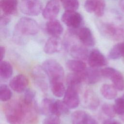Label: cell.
<instances>
[{"instance_id":"cell-10","label":"cell","mask_w":124,"mask_h":124,"mask_svg":"<svg viewBox=\"0 0 124 124\" xmlns=\"http://www.w3.org/2000/svg\"><path fill=\"white\" fill-rule=\"evenodd\" d=\"M32 77L37 86L43 92L47 90L48 85L47 80V76L42 66H36L33 69Z\"/></svg>"},{"instance_id":"cell-15","label":"cell","mask_w":124,"mask_h":124,"mask_svg":"<svg viewBox=\"0 0 124 124\" xmlns=\"http://www.w3.org/2000/svg\"><path fill=\"white\" fill-rule=\"evenodd\" d=\"M62 47V42L60 37H51L46 42L44 51L47 54H53L59 52Z\"/></svg>"},{"instance_id":"cell-17","label":"cell","mask_w":124,"mask_h":124,"mask_svg":"<svg viewBox=\"0 0 124 124\" xmlns=\"http://www.w3.org/2000/svg\"><path fill=\"white\" fill-rule=\"evenodd\" d=\"M84 103L91 110L96 109L99 105V100L96 94L92 90L86 91L84 95Z\"/></svg>"},{"instance_id":"cell-34","label":"cell","mask_w":124,"mask_h":124,"mask_svg":"<svg viewBox=\"0 0 124 124\" xmlns=\"http://www.w3.org/2000/svg\"><path fill=\"white\" fill-rule=\"evenodd\" d=\"M11 21V18L9 16L4 14L1 16L0 19V27L1 28L6 27Z\"/></svg>"},{"instance_id":"cell-33","label":"cell","mask_w":124,"mask_h":124,"mask_svg":"<svg viewBox=\"0 0 124 124\" xmlns=\"http://www.w3.org/2000/svg\"><path fill=\"white\" fill-rule=\"evenodd\" d=\"M59 116L54 114L48 115L43 121V124H60Z\"/></svg>"},{"instance_id":"cell-7","label":"cell","mask_w":124,"mask_h":124,"mask_svg":"<svg viewBox=\"0 0 124 124\" xmlns=\"http://www.w3.org/2000/svg\"><path fill=\"white\" fill-rule=\"evenodd\" d=\"M74 32L80 42L86 46H93L95 43L93 35L91 30L86 27H80L78 29H70Z\"/></svg>"},{"instance_id":"cell-26","label":"cell","mask_w":124,"mask_h":124,"mask_svg":"<svg viewBox=\"0 0 124 124\" xmlns=\"http://www.w3.org/2000/svg\"><path fill=\"white\" fill-rule=\"evenodd\" d=\"M53 100L50 98H44L41 103L39 111L44 115H49L52 114V106L54 102Z\"/></svg>"},{"instance_id":"cell-27","label":"cell","mask_w":124,"mask_h":124,"mask_svg":"<svg viewBox=\"0 0 124 124\" xmlns=\"http://www.w3.org/2000/svg\"><path fill=\"white\" fill-rule=\"evenodd\" d=\"M123 56L122 43L116 44L110 49L108 54V57L111 60H117Z\"/></svg>"},{"instance_id":"cell-22","label":"cell","mask_w":124,"mask_h":124,"mask_svg":"<svg viewBox=\"0 0 124 124\" xmlns=\"http://www.w3.org/2000/svg\"><path fill=\"white\" fill-rule=\"evenodd\" d=\"M67 68L73 72H82L86 70V64L81 60H70L66 62Z\"/></svg>"},{"instance_id":"cell-23","label":"cell","mask_w":124,"mask_h":124,"mask_svg":"<svg viewBox=\"0 0 124 124\" xmlns=\"http://www.w3.org/2000/svg\"><path fill=\"white\" fill-rule=\"evenodd\" d=\"M100 92L104 98L108 100L114 99L117 95V90L111 84H103L100 88Z\"/></svg>"},{"instance_id":"cell-24","label":"cell","mask_w":124,"mask_h":124,"mask_svg":"<svg viewBox=\"0 0 124 124\" xmlns=\"http://www.w3.org/2000/svg\"><path fill=\"white\" fill-rule=\"evenodd\" d=\"M49 83L51 92L55 96L60 98L64 96L66 89L62 81H55Z\"/></svg>"},{"instance_id":"cell-25","label":"cell","mask_w":124,"mask_h":124,"mask_svg":"<svg viewBox=\"0 0 124 124\" xmlns=\"http://www.w3.org/2000/svg\"><path fill=\"white\" fill-rule=\"evenodd\" d=\"M13 70L11 64L7 61H1L0 62V78L7 79L11 77Z\"/></svg>"},{"instance_id":"cell-28","label":"cell","mask_w":124,"mask_h":124,"mask_svg":"<svg viewBox=\"0 0 124 124\" xmlns=\"http://www.w3.org/2000/svg\"><path fill=\"white\" fill-rule=\"evenodd\" d=\"M88 114L83 110H77L72 115V124H84Z\"/></svg>"},{"instance_id":"cell-1","label":"cell","mask_w":124,"mask_h":124,"mask_svg":"<svg viewBox=\"0 0 124 124\" xmlns=\"http://www.w3.org/2000/svg\"><path fill=\"white\" fill-rule=\"evenodd\" d=\"M36 105L26 103L22 98L6 104L4 112L9 124H36L38 122Z\"/></svg>"},{"instance_id":"cell-5","label":"cell","mask_w":124,"mask_h":124,"mask_svg":"<svg viewBox=\"0 0 124 124\" xmlns=\"http://www.w3.org/2000/svg\"><path fill=\"white\" fill-rule=\"evenodd\" d=\"M61 19L70 29H78L83 23L82 15L75 10H65L61 17Z\"/></svg>"},{"instance_id":"cell-6","label":"cell","mask_w":124,"mask_h":124,"mask_svg":"<svg viewBox=\"0 0 124 124\" xmlns=\"http://www.w3.org/2000/svg\"><path fill=\"white\" fill-rule=\"evenodd\" d=\"M21 12L27 16H37L42 11L40 0H21L19 4Z\"/></svg>"},{"instance_id":"cell-32","label":"cell","mask_w":124,"mask_h":124,"mask_svg":"<svg viewBox=\"0 0 124 124\" xmlns=\"http://www.w3.org/2000/svg\"><path fill=\"white\" fill-rule=\"evenodd\" d=\"M102 110L103 112L110 118H113L116 112L114 110L113 105L109 104H104L102 106Z\"/></svg>"},{"instance_id":"cell-36","label":"cell","mask_w":124,"mask_h":124,"mask_svg":"<svg viewBox=\"0 0 124 124\" xmlns=\"http://www.w3.org/2000/svg\"><path fill=\"white\" fill-rule=\"evenodd\" d=\"M103 124H121L119 122L113 120L111 119H109L106 120L103 122Z\"/></svg>"},{"instance_id":"cell-29","label":"cell","mask_w":124,"mask_h":124,"mask_svg":"<svg viewBox=\"0 0 124 124\" xmlns=\"http://www.w3.org/2000/svg\"><path fill=\"white\" fill-rule=\"evenodd\" d=\"M12 96V93L9 87L4 84L0 85V99L2 102L9 100Z\"/></svg>"},{"instance_id":"cell-39","label":"cell","mask_w":124,"mask_h":124,"mask_svg":"<svg viewBox=\"0 0 124 124\" xmlns=\"http://www.w3.org/2000/svg\"><path fill=\"white\" fill-rule=\"evenodd\" d=\"M119 6L121 11L124 14V0H120Z\"/></svg>"},{"instance_id":"cell-9","label":"cell","mask_w":124,"mask_h":124,"mask_svg":"<svg viewBox=\"0 0 124 124\" xmlns=\"http://www.w3.org/2000/svg\"><path fill=\"white\" fill-rule=\"evenodd\" d=\"M78 89L75 87H68L66 90L63 101L69 109H75L79 105L80 99Z\"/></svg>"},{"instance_id":"cell-18","label":"cell","mask_w":124,"mask_h":124,"mask_svg":"<svg viewBox=\"0 0 124 124\" xmlns=\"http://www.w3.org/2000/svg\"><path fill=\"white\" fill-rule=\"evenodd\" d=\"M18 2L16 0H0V7L4 14L12 15L17 11Z\"/></svg>"},{"instance_id":"cell-8","label":"cell","mask_w":124,"mask_h":124,"mask_svg":"<svg viewBox=\"0 0 124 124\" xmlns=\"http://www.w3.org/2000/svg\"><path fill=\"white\" fill-rule=\"evenodd\" d=\"M84 6L88 13L101 17L105 13L106 3L104 0H86Z\"/></svg>"},{"instance_id":"cell-37","label":"cell","mask_w":124,"mask_h":124,"mask_svg":"<svg viewBox=\"0 0 124 124\" xmlns=\"http://www.w3.org/2000/svg\"><path fill=\"white\" fill-rule=\"evenodd\" d=\"M0 61L3 60V59L4 57L5 54V52H6V50H5V48L4 46H0Z\"/></svg>"},{"instance_id":"cell-12","label":"cell","mask_w":124,"mask_h":124,"mask_svg":"<svg viewBox=\"0 0 124 124\" xmlns=\"http://www.w3.org/2000/svg\"><path fill=\"white\" fill-rule=\"evenodd\" d=\"M60 5L58 0H50L42 11L44 18L48 20L55 19L59 13Z\"/></svg>"},{"instance_id":"cell-4","label":"cell","mask_w":124,"mask_h":124,"mask_svg":"<svg viewBox=\"0 0 124 124\" xmlns=\"http://www.w3.org/2000/svg\"><path fill=\"white\" fill-rule=\"evenodd\" d=\"M42 67L46 74L49 82L62 81L64 77V71L62 66L55 60H46L43 62Z\"/></svg>"},{"instance_id":"cell-11","label":"cell","mask_w":124,"mask_h":124,"mask_svg":"<svg viewBox=\"0 0 124 124\" xmlns=\"http://www.w3.org/2000/svg\"><path fill=\"white\" fill-rule=\"evenodd\" d=\"M88 63L91 67L99 68L107 65V60L103 53L97 49H93L89 53Z\"/></svg>"},{"instance_id":"cell-31","label":"cell","mask_w":124,"mask_h":124,"mask_svg":"<svg viewBox=\"0 0 124 124\" xmlns=\"http://www.w3.org/2000/svg\"><path fill=\"white\" fill-rule=\"evenodd\" d=\"M35 93L30 89H27L24 92V94L22 98L23 101L27 104L30 105L35 104Z\"/></svg>"},{"instance_id":"cell-41","label":"cell","mask_w":124,"mask_h":124,"mask_svg":"<svg viewBox=\"0 0 124 124\" xmlns=\"http://www.w3.org/2000/svg\"><path fill=\"white\" fill-rule=\"evenodd\" d=\"M121 118H122V119L123 120V121L124 122V114L121 115Z\"/></svg>"},{"instance_id":"cell-14","label":"cell","mask_w":124,"mask_h":124,"mask_svg":"<svg viewBox=\"0 0 124 124\" xmlns=\"http://www.w3.org/2000/svg\"><path fill=\"white\" fill-rule=\"evenodd\" d=\"M47 33L51 37H60L63 31V28L61 22L56 19L49 20L46 25Z\"/></svg>"},{"instance_id":"cell-16","label":"cell","mask_w":124,"mask_h":124,"mask_svg":"<svg viewBox=\"0 0 124 124\" xmlns=\"http://www.w3.org/2000/svg\"><path fill=\"white\" fill-rule=\"evenodd\" d=\"M84 82L89 84H93L98 82L102 78L101 69L98 68L90 67L86 68L84 71Z\"/></svg>"},{"instance_id":"cell-19","label":"cell","mask_w":124,"mask_h":124,"mask_svg":"<svg viewBox=\"0 0 124 124\" xmlns=\"http://www.w3.org/2000/svg\"><path fill=\"white\" fill-rule=\"evenodd\" d=\"M84 71L79 73L73 72L68 74L66 79L68 87H75L78 89L80 84L82 82H84Z\"/></svg>"},{"instance_id":"cell-30","label":"cell","mask_w":124,"mask_h":124,"mask_svg":"<svg viewBox=\"0 0 124 124\" xmlns=\"http://www.w3.org/2000/svg\"><path fill=\"white\" fill-rule=\"evenodd\" d=\"M65 10L76 11L79 7L78 0H60Z\"/></svg>"},{"instance_id":"cell-38","label":"cell","mask_w":124,"mask_h":124,"mask_svg":"<svg viewBox=\"0 0 124 124\" xmlns=\"http://www.w3.org/2000/svg\"><path fill=\"white\" fill-rule=\"evenodd\" d=\"M118 99L120 105L121 106L122 108L124 109V94L121 97L118 98Z\"/></svg>"},{"instance_id":"cell-3","label":"cell","mask_w":124,"mask_h":124,"mask_svg":"<svg viewBox=\"0 0 124 124\" xmlns=\"http://www.w3.org/2000/svg\"><path fill=\"white\" fill-rule=\"evenodd\" d=\"M98 28L101 34L108 39L119 41L124 38V29L113 23L99 22Z\"/></svg>"},{"instance_id":"cell-35","label":"cell","mask_w":124,"mask_h":124,"mask_svg":"<svg viewBox=\"0 0 124 124\" xmlns=\"http://www.w3.org/2000/svg\"><path fill=\"white\" fill-rule=\"evenodd\" d=\"M84 124H98L97 121L89 114L87 115Z\"/></svg>"},{"instance_id":"cell-40","label":"cell","mask_w":124,"mask_h":124,"mask_svg":"<svg viewBox=\"0 0 124 124\" xmlns=\"http://www.w3.org/2000/svg\"><path fill=\"white\" fill-rule=\"evenodd\" d=\"M122 47H123V56L124 57V41L122 42Z\"/></svg>"},{"instance_id":"cell-2","label":"cell","mask_w":124,"mask_h":124,"mask_svg":"<svg viewBox=\"0 0 124 124\" xmlns=\"http://www.w3.org/2000/svg\"><path fill=\"white\" fill-rule=\"evenodd\" d=\"M37 22L33 19L28 17L20 18L15 27V35H34L39 32Z\"/></svg>"},{"instance_id":"cell-21","label":"cell","mask_w":124,"mask_h":124,"mask_svg":"<svg viewBox=\"0 0 124 124\" xmlns=\"http://www.w3.org/2000/svg\"><path fill=\"white\" fill-rule=\"evenodd\" d=\"M69 108L63 101L54 100L52 110V114L60 116L63 114H67L69 112Z\"/></svg>"},{"instance_id":"cell-13","label":"cell","mask_w":124,"mask_h":124,"mask_svg":"<svg viewBox=\"0 0 124 124\" xmlns=\"http://www.w3.org/2000/svg\"><path fill=\"white\" fill-rule=\"evenodd\" d=\"M29 80L24 75L18 74L14 77L10 81L11 88L17 93H22L27 89Z\"/></svg>"},{"instance_id":"cell-20","label":"cell","mask_w":124,"mask_h":124,"mask_svg":"<svg viewBox=\"0 0 124 124\" xmlns=\"http://www.w3.org/2000/svg\"><path fill=\"white\" fill-rule=\"evenodd\" d=\"M108 78L111 80L112 85L117 90L123 91L124 90V78L120 72L114 69Z\"/></svg>"}]
</instances>
